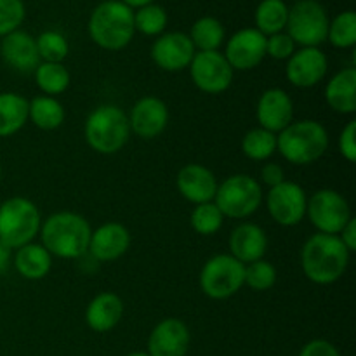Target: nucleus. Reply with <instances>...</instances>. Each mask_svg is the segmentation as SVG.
Segmentation results:
<instances>
[{
    "instance_id": "f8f14e48",
    "label": "nucleus",
    "mask_w": 356,
    "mask_h": 356,
    "mask_svg": "<svg viewBox=\"0 0 356 356\" xmlns=\"http://www.w3.org/2000/svg\"><path fill=\"white\" fill-rule=\"evenodd\" d=\"M308 197L301 184L285 179L278 186L270 188L266 195V209L277 225L292 228L306 218Z\"/></svg>"
},
{
    "instance_id": "a878e982",
    "label": "nucleus",
    "mask_w": 356,
    "mask_h": 356,
    "mask_svg": "<svg viewBox=\"0 0 356 356\" xmlns=\"http://www.w3.org/2000/svg\"><path fill=\"white\" fill-rule=\"evenodd\" d=\"M28 122V99L17 92H0V138L17 134Z\"/></svg>"
},
{
    "instance_id": "aec40b11",
    "label": "nucleus",
    "mask_w": 356,
    "mask_h": 356,
    "mask_svg": "<svg viewBox=\"0 0 356 356\" xmlns=\"http://www.w3.org/2000/svg\"><path fill=\"white\" fill-rule=\"evenodd\" d=\"M177 190L191 204H205L214 202L216 191H218V179L214 172L200 163H188L181 167L177 172Z\"/></svg>"
},
{
    "instance_id": "1a4fd4ad",
    "label": "nucleus",
    "mask_w": 356,
    "mask_h": 356,
    "mask_svg": "<svg viewBox=\"0 0 356 356\" xmlns=\"http://www.w3.org/2000/svg\"><path fill=\"white\" fill-rule=\"evenodd\" d=\"M289 37L302 47H318L327 40L329 17L316 0H301L289 10Z\"/></svg>"
},
{
    "instance_id": "ddd939ff",
    "label": "nucleus",
    "mask_w": 356,
    "mask_h": 356,
    "mask_svg": "<svg viewBox=\"0 0 356 356\" xmlns=\"http://www.w3.org/2000/svg\"><path fill=\"white\" fill-rule=\"evenodd\" d=\"M225 58L233 72L254 70L266 58V37L256 28L236 31L226 44Z\"/></svg>"
},
{
    "instance_id": "5701e85b",
    "label": "nucleus",
    "mask_w": 356,
    "mask_h": 356,
    "mask_svg": "<svg viewBox=\"0 0 356 356\" xmlns=\"http://www.w3.org/2000/svg\"><path fill=\"white\" fill-rule=\"evenodd\" d=\"M124 316V301L115 292H101L87 305L86 323L90 330L104 334L113 330Z\"/></svg>"
},
{
    "instance_id": "7ed1b4c3",
    "label": "nucleus",
    "mask_w": 356,
    "mask_h": 356,
    "mask_svg": "<svg viewBox=\"0 0 356 356\" xmlns=\"http://www.w3.org/2000/svg\"><path fill=\"white\" fill-rule=\"evenodd\" d=\"M329 149V132L316 120L291 122L277 134V152L292 165H309Z\"/></svg>"
},
{
    "instance_id": "cd10ccee",
    "label": "nucleus",
    "mask_w": 356,
    "mask_h": 356,
    "mask_svg": "<svg viewBox=\"0 0 356 356\" xmlns=\"http://www.w3.org/2000/svg\"><path fill=\"white\" fill-rule=\"evenodd\" d=\"M35 83L44 96H59L70 87L72 76L63 63H44L35 68Z\"/></svg>"
},
{
    "instance_id": "6ab92c4d",
    "label": "nucleus",
    "mask_w": 356,
    "mask_h": 356,
    "mask_svg": "<svg viewBox=\"0 0 356 356\" xmlns=\"http://www.w3.org/2000/svg\"><path fill=\"white\" fill-rule=\"evenodd\" d=\"M131 247V233L120 222H104L90 235L87 252L101 263H111L124 256Z\"/></svg>"
},
{
    "instance_id": "9b49d317",
    "label": "nucleus",
    "mask_w": 356,
    "mask_h": 356,
    "mask_svg": "<svg viewBox=\"0 0 356 356\" xmlns=\"http://www.w3.org/2000/svg\"><path fill=\"white\" fill-rule=\"evenodd\" d=\"M190 75L197 89L205 94H221L233 83V68L219 51L197 52L190 63Z\"/></svg>"
},
{
    "instance_id": "c756f323",
    "label": "nucleus",
    "mask_w": 356,
    "mask_h": 356,
    "mask_svg": "<svg viewBox=\"0 0 356 356\" xmlns=\"http://www.w3.org/2000/svg\"><path fill=\"white\" fill-rule=\"evenodd\" d=\"M287 17L289 9L282 0H264L256 10V30H259L264 37L282 33L287 26Z\"/></svg>"
},
{
    "instance_id": "6e6552de",
    "label": "nucleus",
    "mask_w": 356,
    "mask_h": 356,
    "mask_svg": "<svg viewBox=\"0 0 356 356\" xmlns=\"http://www.w3.org/2000/svg\"><path fill=\"white\" fill-rule=\"evenodd\" d=\"M245 264L229 254L212 256L200 271V289L207 298L225 301L243 287Z\"/></svg>"
},
{
    "instance_id": "c85d7f7f",
    "label": "nucleus",
    "mask_w": 356,
    "mask_h": 356,
    "mask_svg": "<svg viewBox=\"0 0 356 356\" xmlns=\"http://www.w3.org/2000/svg\"><path fill=\"white\" fill-rule=\"evenodd\" d=\"M193 44L195 51L211 52L218 51L225 40V28L216 17H202L191 28V33L188 35Z\"/></svg>"
},
{
    "instance_id": "a211bd4d",
    "label": "nucleus",
    "mask_w": 356,
    "mask_h": 356,
    "mask_svg": "<svg viewBox=\"0 0 356 356\" xmlns=\"http://www.w3.org/2000/svg\"><path fill=\"white\" fill-rule=\"evenodd\" d=\"M256 117L259 127L278 134L291 122H294V103L284 89L271 87L261 94L259 101H257Z\"/></svg>"
},
{
    "instance_id": "2eb2a0df",
    "label": "nucleus",
    "mask_w": 356,
    "mask_h": 356,
    "mask_svg": "<svg viewBox=\"0 0 356 356\" xmlns=\"http://www.w3.org/2000/svg\"><path fill=\"white\" fill-rule=\"evenodd\" d=\"M191 334L186 323L179 318H163L156 323L148 337L149 356H186Z\"/></svg>"
},
{
    "instance_id": "39448f33",
    "label": "nucleus",
    "mask_w": 356,
    "mask_h": 356,
    "mask_svg": "<svg viewBox=\"0 0 356 356\" xmlns=\"http://www.w3.org/2000/svg\"><path fill=\"white\" fill-rule=\"evenodd\" d=\"M83 138L96 153L115 155L131 138L127 113L115 104H101L87 117Z\"/></svg>"
},
{
    "instance_id": "e433bc0d",
    "label": "nucleus",
    "mask_w": 356,
    "mask_h": 356,
    "mask_svg": "<svg viewBox=\"0 0 356 356\" xmlns=\"http://www.w3.org/2000/svg\"><path fill=\"white\" fill-rule=\"evenodd\" d=\"M24 19V6L21 0H0V37L13 33Z\"/></svg>"
},
{
    "instance_id": "2f4dec72",
    "label": "nucleus",
    "mask_w": 356,
    "mask_h": 356,
    "mask_svg": "<svg viewBox=\"0 0 356 356\" xmlns=\"http://www.w3.org/2000/svg\"><path fill=\"white\" fill-rule=\"evenodd\" d=\"M190 222L191 228L198 235L211 236L222 228V225H225V216H222V212L219 211L214 202H205V204L195 205Z\"/></svg>"
},
{
    "instance_id": "7c9ffc66",
    "label": "nucleus",
    "mask_w": 356,
    "mask_h": 356,
    "mask_svg": "<svg viewBox=\"0 0 356 356\" xmlns=\"http://www.w3.org/2000/svg\"><path fill=\"white\" fill-rule=\"evenodd\" d=\"M242 152L254 162H264L277 152V134L263 127L250 129L242 139Z\"/></svg>"
},
{
    "instance_id": "a19ab883",
    "label": "nucleus",
    "mask_w": 356,
    "mask_h": 356,
    "mask_svg": "<svg viewBox=\"0 0 356 356\" xmlns=\"http://www.w3.org/2000/svg\"><path fill=\"white\" fill-rule=\"evenodd\" d=\"M261 181H263V183L270 188L278 186L280 183H284L285 172H284V169H282L280 163L268 162L266 165L261 169Z\"/></svg>"
},
{
    "instance_id": "f03ea898",
    "label": "nucleus",
    "mask_w": 356,
    "mask_h": 356,
    "mask_svg": "<svg viewBox=\"0 0 356 356\" xmlns=\"http://www.w3.org/2000/svg\"><path fill=\"white\" fill-rule=\"evenodd\" d=\"M38 235L42 238V245L51 256L79 259L89 250L92 229L83 216L63 211L42 221Z\"/></svg>"
},
{
    "instance_id": "4c0bfd02",
    "label": "nucleus",
    "mask_w": 356,
    "mask_h": 356,
    "mask_svg": "<svg viewBox=\"0 0 356 356\" xmlns=\"http://www.w3.org/2000/svg\"><path fill=\"white\" fill-rule=\"evenodd\" d=\"M296 52V44L287 33H275L266 37V56L273 59H289Z\"/></svg>"
},
{
    "instance_id": "49530a36",
    "label": "nucleus",
    "mask_w": 356,
    "mask_h": 356,
    "mask_svg": "<svg viewBox=\"0 0 356 356\" xmlns=\"http://www.w3.org/2000/svg\"><path fill=\"white\" fill-rule=\"evenodd\" d=\"M2 174H3V170H2V163H0V181H2Z\"/></svg>"
},
{
    "instance_id": "72a5a7b5",
    "label": "nucleus",
    "mask_w": 356,
    "mask_h": 356,
    "mask_svg": "<svg viewBox=\"0 0 356 356\" xmlns=\"http://www.w3.org/2000/svg\"><path fill=\"white\" fill-rule=\"evenodd\" d=\"M40 61L44 63H63L68 56V40L59 31H44L40 37L35 38Z\"/></svg>"
},
{
    "instance_id": "b1692460",
    "label": "nucleus",
    "mask_w": 356,
    "mask_h": 356,
    "mask_svg": "<svg viewBox=\"0 0 356 356\" xmlns=\"http://www.w3.org/2000/svg\"><path fill=\"white\" fill-rule=\"evenodd\" d=\"M325 101L336 113L353 115L356 111V70L337 72L325 86Z\"/></svg>"
},
{
    "instance_id": "37998d69",
    "label": "nucleus",
    "mask_w": 356,
    "mask_h": 356,
    "mask_svg": "<svg viewBox=\"0 0 356 356\" xmlns=\"http://www.w3.org/2000/svg\"><path fill=\"white\" fill-rule=\"evenodd\" d=\"M10 257H13V250L3 245V243H0V275H3L7 271Z\"/></svg>"
},
{
    "instance_id": "f3484780",
    "label": "nucleus",
    "mask_w": 356,
    "mask_h": 356,
    "mask_svg": "<svg viewBox=\"0 0 356 356\" xmlns=\"http://www.w3.org/2000/svg\"><path fill=\"white\" fill-rule=\"evenodd\" d=\"M195 47L190 37L181 31L165 33L155 40L152 47V59L163 72H181L188 68L195 58Z\"/></svg>"
},
{
    "instance_id": "0eeeda50",
    "label": "nucleus",
    "mask_w": 356,
    "mask_h": 356,
    "mask_svg": "<svg viewBox=\"0 0 356 356\" xmlns=\"http://www.w3.org/2000/svg\"><path fill=\"white\" fill-rule=\"evenodd\" d=\"M263 202L259 181L247 174H235L218 184L214 204L225 218L245 219L252 216Z\"/></svg>"
},
{
    "instance_id": "a18cd8bd",
    "label": "nucleus",
    "mask_w": 356,
    "mask_h": 356,
    "mask_svg": "<svg viewBox=\"0 0 356 356\" xmlns=\"http://www.w3.org/2000/svg\"><path fill=\"white\" fill-rule=\"evenodd\" d=\"M127 356H149L146 351H134V353H129Z\"/></svg>"
},
{
    "instance_id": "c03bdc74",
    "label": "nucleus",
    "mask_w": 356,
    "mask_h": 356,
    "mask_svg": "<svg viewBox=\"0 0 356 356\" xmlns=\"http://www.w3.org/2000/svg\"><path fill=\"white\" fill-rule=\"evenodd\" d=\"M152 2L153 0H124L125 6H129V7H145Z\"/></svg>"
},
{
    "instance_id": "dca6fc26",
    "label": "nucleus",
    "mask_w": 356,
    "mask_h": 356,
    "mask_svg": "<svg viewBox=\"0 0 356 356\" xmlns=\"http://www.w3.org/2000/svg\"><path fill=\"white\" fill-rule=\"evenodd\" d=\"M131 132L141 139H155L169 125V108L160 97L145 96L127 115Z\"/></svg>"
},
{
    "instance_id": "58836bf2",
    "label": "nucleus",
    "mask_w": 356,
    "mask_h": 356,
    "mask_svg": "<svg viewBox=\"0 0 356 356\" xmlns=\"http://www.w3.org/2000/svg\"><path fill=\"white\" fill-rule=\"evenodd\" d=\"M339 152L350 163L356 162V122L350 120L339 134Z\"/></svg>"
},
{
    "instance_id": "393cba45",
    "label": "nucleus",
    "mask_w": 356,
    "mask_h": 356,
    "mask_svg": "<svg viewBox=\"0 0 356 356\" xmlns=\"http://www.w3.org/2000/svg\"><path fill=\"white\" fill-rule=\"evenodd\" d=\"M14 268L26 280H42L52 268V256L44 249L42 243H26L16 249Z\"/></svg>"
},
{
    "instance_id": "412c9836",
    "label": "nucleus",
    "mask_w": 356,
    "mask_h": 356,
    "mask_svg": "<svg viewBox=\"0 0 356 356\" xmlns=\"http://www.w3.org/2000/svg\"><path fill=\"white\" fill-rule=\"evenodd\" d=\"M0 56L3 63L19 73L35 72L40 65V56L37 51V42L26 31L16 30L6 35L0 44Z\"/></svg>"
},
{
    "instance_id": "79ce46f5",
    "label": "nucleus",
    "mask_w": 356,
    "mask_h": 356,
    "mask_svg": "<svg viewBox=\"0 0 356 356\" xmlns=\"http://www.w3.org/2000/svg\"><path fill=\"white\" fill-rule=\"evenodd\" d=\"M337 236H339L341 242H343V245L346 247L350 252H355L356 250V219L351 218L350 221H348V225L341 229V233Z\"/></svg>"
},
{
    "instance_id": "bb28decb",
    "label": "nucleus",
    "mask_w": 356,
    "mask_h": 356,
    "mask_svg": "<svg viewBox=\"0 0 356 356\" xmlns=\"http://www.w3.org/2000/svg\"><path fill=\"white\" fill-rule=\"evenodd\" d=\"M65 106L56 97L37 96L28 101V120L42 131H56L65 122Z\"/></svg>"
},
{
    "instance_id": "423d86ee",
    "label": "nucleus",
    "mask_w": 356,
    "mask_h": 356,
    "mask_svg": "<svg viewBox=\"0 0 356 356\" xmlns=\"http://www.w3.org/2000/svg\"><path fill=\"white\" fill-rule=\"evenodd\" d=\"M40 226V211L28 198L10 197L0 204V243L10 250L33 242Z\"/></svg>"
},
{
    "instance_id": "f704fd0d",
    "label": "nucleus",
    "mask_w": 356,
    "mask_h": 356,
    "mask_svg": "<svg viewBox=\"0 0 356 356\" xmlns=\"http://www.w3.org/2000/svg\"><path fill=\"white\" fill-rule=\"evenodd\" d=\"M277 284V270L268 261L259 259L256 263H250L245 266V275H243V285L256 292L270 291Z\"/></svg>"
},
{
    "instance_id": "4468645a",
    "label": "nucleus",
    "mask_w": 356,
    "mask_h": 356,
    "mask_svg": "<svg viewBox=\"0 0 356 356\" xmlns=\"http://www.w3.org/2000/svg\"><path fill=\"white\" fill-rule=\"evenodd\" d=\"M329 61L318 47H302L287 59L285 75L294 87L309 89L325 79Z\"/></svg>"
},
{
    "instance_id": "ea45409f",
    "label": "nucleus",
    "mask_w": 356,
    "mask_h": 356,
    "mask_svg": "<svg viewBox=\"0 0 356 356\" xmlns=\"http://www.w3.org/2000/svg\"><path fill=\"white\" fill-rule=\"evenodd\" d=\"M298 356H341V353L327 339H313L302 346Z\"/></svg>"
},
{
    "instance_id": "9d476101",
    "label": "nucleus",
    "mask_w": 356,
    "mask_h": 356,
    "mask_svg": "<svg viewBox=\"0 0 356 356\" xmlns=\"http://www.w3.org/2000/svg\"><path fill=\"white\" fill-rule=\"evenodd\" d=\"M306 216L309 222L325 235H339L341 229L348 225L351 216L350 204L336 190L323 188L315 191L306 204Z\"/></svg>"
},
{
    "instance_id": "473e14b6",
    "label": "nucleus",
    "mask_w": 356,
    "mask_h": 356,
    "mask_svg": "<svg viewBox=\"0 0 356 356\" xmlns=\"http://www.w3.org/2000/svg\"><path fill=\"white\" fill-rule=\"evenodd\" d=\"M327 38L337 49L353 47L356 44V14L346 10L334 17L332 23H329Z\"/></svg>"
},
{
    "instance_id": "f257e3e1",
    "label": "nucleus",
    "mask_w": 356,
    "mask_h": 356,
    "mask_svg": "<svg viewBox=\"0 0 356 356\" xmlns=\"http://www.w3.org/2000/svg\"><path fill=\"white\" fill-rule=\"evenodd\" d=\"M350 254L337 235L316 233L301 249L302 273L316 285L336 284L346 273Z\"/></svg>"
},
{
    "instance_id": "c9c22d12",
    "label": "nucleus",
    "mask_w": 356,
    "mask_h": 356,
    "mask_svg": "<svg viewBox=\"0 0 356 356\" xmlns=\"http://www.w3.org/2000/svg\"><path fill=\"white\" fill-rule=\"evenodd\" d=\"M167 26V14L160 6L148 3L134 14V28L145 35H160Z\"/></svg>"
},
{
    "instance_id": "20e7f679",
    "label": "nucleus",
    "mask_w": 356,
    "mask_h": 356,
    "mask_svg": "<svg viewBox=\"0 0 356 356\" xmlns=\"http://www.w3.org/2000/svg\"><path fill=\"white\" fill-rule=\"evenodd\" d=\"M134 13L118 0L99 3L90 14L89 35L101 49L120 51L131 44L134 37Z\"/></svg>"
},
{
    "instance_id": "4be33fe9",
    "label": "nucleus",
    "mask_w": 356,
    "mask_h": 356,
    "mask_svg": "<svg viewBox=\"0 0 356 356\" xmlns=\"http://www.w3.org/2000/svg\"><path fill=\"white\" fill-rule=\"evenodd\" d=\"M229 256L242 264L256 263L264 259L268 250V236L261 226L254 222H242L232 232L228 240Z\"/></svg>"
}]
</instances>
